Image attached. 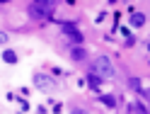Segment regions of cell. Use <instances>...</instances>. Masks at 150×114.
<instances>
[{
  "label": "cell",
  "instance_id": "6da1fadb",
  "mask_svg": "<svg viewBox=\"0 0 150 114\" xmlns=\"http://www.w3.org/2000/svg\"><path fill=\"white\" fill-rule=\"evenodd\" d=\"M87 66H90L87 71L97 73L102 80H114V78H116V66L111 63V58H109L107 53H95V56L90 58Z\"/></svg>",
  "mask_w": 150,
  "mask_h": 114
},
{
  "label": "cell",
  "instance_id": "7a4b0ae2",
  "mask_svg": "<svg viewBox=\"0 0 150 114\" xmlns=\"http://www.w3.org/2000/svg\"><path fill=\"white\" fill-rule=\"evenodd\" d=\"M53 24L61 27V36L68 41V46H85V34L78 29V20H58L56 17Z\"/></svg>",
  "mask_w": 150,
  "mask_h": 114
},
{
  "label": "cell",
  "instance_id": "3957f363",
  "mask_svg": "<svg viewBox=\"0 0 150 114\" xmlns=\"http://www.w3.org/2000/svg\"><path fill=\"white\" fill-rule=\"evenodd\" d=\"M56 7H58V3L39 0V3H29L27 5V12H29V17L36 20V22H53L56 20Z\"/></svg>",
  "mask_w": 150,
  "mask_h": 114
},
{
  "label": "cell",
  "instance_id": "277c9868",
  "mask_svg": "<svg viewBox=\"0 0 150 114\" xmlns=\"http://www.w3.org/2000/svg\"><path fill=\"white\" fill-rule=\"evenodd\" d=\"M32 85H34L36 90L46 92V95H51V92L58 90V80H53L46 71H34L32 73Z\"/></svg>",
  "mask_w": 150,
  "mask_h": 114
},
{
  "label": "cell",
  "instance_id": "5b68a950",
  "mask_svg": "<svg viewBox=\"0 0 150 114\" xmlns=\"http://www.w3.org/2000/svg\"><path fill=\"white\" fill-rule=\"evenodd\" d=\"M95 100L99 102V104H104L107 109H111V112H116L119 109V92H97L95 95Z\"/></svg>",
  "mask_w": 150,
  "mask_h": 114
},
{
  "label": "cell",
  "instance_id": "8992f818",
  "mask_svg": "<svg viewBox=\"0 0 150 114\" xmlns=\"http://www.w3.org/2000/svg\"><path fill=\"white\" fill-rule=\"evenodd\" d=\"M82 80H85V88H87L90 92H95V95L102 92V85L107 83V80H102L99 75H97V73H92V71H87L85 75H82Z\"/></svg>",
  "mask_w": 150,
  "mask_h": 114
},
{
  "label": "cell",
  "instance_id": "52a82bcc",
  "mask_svg": "<svg viewBox=\"0 0 150 114\" xmlns=\"http://www.w3.org/2000/svg\"><path fill=\"white\" fill-rule=\"evenodd\" d=\"M145 24H148V15H145L143 10H136V12L128 15V24H126V27H128L131 32H133V29H143Z\"/></svg>",
  "mask_w": 150,
  "mask_h": 114
},
{
  "label": "cell",
  "instance_id": "ba28073f",
  "mask_svg": "<svg viewBox=\"0 0 150 114\" xmlns=\"http://www.w3.org/2000/svg\"><path fill=\"white\" fill-rule=\"evenodd\" d=\"M87 56H90L87 46H68V58H70L73 63H85Z\"/></svg>",
  "mask_w": 150,
  "mask_h": 114
},
{
  "label": "cell",
  "instance_id": "9c48e42d",
  "mask_svg": "<svg viewBox=\"0 0 150 114\" xmlns=\"http://www.w3.org/2000/svg\"><path fill=\"white\" fill-rule=\"evenodd\" d=\"M44 68H46V73H49L53 80H65V78H70V75H73L70 71H65V68H61V66H56V63H46Z\"/></svg>",
  "mask_w": 150,
  "mask_h": 114
},
{
  "label": "cell",
  "instance_id": "30bf717a",
  "mask_svg": "<svg viewBox=\"0 0 150 114\" xmlns=\"http://www.w3.org/2000/svg\"><path fill=\"white\" fill-rule=\"evenodd\" d=\"M0 61L7 63V66H17V63H20V53H17L15 49H3V53H0Z\"/></svg>",
  "mask_w": 150,
  "mask_h": 114
},
{
  "label": "cell",
  "instance_id": "8fae6325",
  "mask_svg": "<svg viewBox=\"0 0 150 114\" xmlns=\"http://www.w3.org/2000/svg\"><path fill=\"white\" fill-rule=\"evenodd\" d=\"M126 85H128V88L133 90L136 95L145 88V85H143V78H140V75H128V78H126Z\"/></svg>",
  "mask_w": 150,
  "mask_h": 114
},
{
  "label": "cell",
  "instance_id": "7c38bea8",
  "mask_svg": "<svg viewBox=\"0 0 150 114\" xmlns=\"http://www.w3.org/2000/svg\"><path fill=\"white\" fill-rule=\"evenodd\" d=\"M126 112L128 114H148V107L143 102H128L126 104Z\"/></svg>",
  "mask_w": 150,
  "mask_h": 114
},
{
  "label": "cell",
  "instance_id": "4fadbf2b",
  "mask_svg": "<svg viewBox=\"0 0 150 114\" xmlns=\"http://www.w3.org/2000/svg\"><path fill=\"white\" fill-rule=\"evenodd\" d=\"M15 102L20 104L17 114H29V112H32V102H29V100H24V97H20V95H17V100H15Z\"/></svg>",
  "mask_w": 150,
  "mask_h": 114
},
{
  "label": "cell",
  "instance_id": "5bb4252c",
  "mask_svg": "<svg viewBox=\"0 0 150 114\" xmlns=\"http://www.w3.org/2000/svg\"><path fill=\"white\" fill-rule=\"evenodd\" d=\"M63 112H65V104H63V102L53 100V102L49 104V114H63Z\"/></svg>",
  "mask_w": 150,
  "mask_h": 114
},
{
  "label": "cell",
  "instance_id": "9a60e30c",
  "mask_svg": "<svg viewBox=\"0 0 150 114\" xmlns=\"http://www.w3.org/2000/svg\"><path fill=\"white\" fill-rule=\"evenodd\" d=\"M138 39H140V36H138V34L133 32L131 36H126V39L121 41V44H124V49H133V46H138Z\"/></svg>",
  "mask_w": 150,
  "mask_h": 114
},
{
  "label": "cell",
  "instance_id": "2e32d148",
  "mask_svg": "<svg viewBox=\"0 0 150 114\" xmlns=\"http://www.w3.org/2000/svg\"><path fill=\"white\" fill-rule=\"evenodd\" d=\"M17 95L24 100H29V95H32V88H27V85H22V88H17Z\"/></svg>",
  "mask_w": 150,
  "mask_h": 114
},
{
  "label": "cell",
  "instance_id": "e0dca14e",
  "mask_svg": "<svg viewBox=\"0 0 150 114\" xmlns=\"http://www.w3.org/2000/svg\"><path fill=\"white\" fill-rule=\"evenodd\" d=\"M7 44H10V34H7L5 29H0V46H5V49H7Z\"/></svg>",
  "mask_w": 150,
  "mask_h": 114
},
{
  "label": "cell",
  "instance_id": "ac0fdd59",
  "mask_svg": "<svg viewBox=\"0 0 150 114\" xmlns=\"http://www.w3.org/2000/svg\"><path fill=\"white\" fill-rule=\"evenodd\" d=\"M107 17H109V12H107V10H102V12H97V15H95V24H102V22L107 20Z\"/></svg>",
  "mask_w": 150,
  "mask_h": 114
},
{
  "label": "cell",
  "instance_id": "d6986e66",
  "mask_svg": "<svg viewBox=\"0 0 150 114\" xmlns=\"http://www.w3.org/2000/svg\"><path fill=\"white\" fill-rule=\"evenodd\" d=\"M70 114H90L85 107H78V104H70Z\"/></svg>",
  "mask_w": 150,
  "mask_h": 114
},
{
  "label": "cell",
  "instance_id": "ffe728a7",
  "mask_svg": "<svg viewBox=\"0 0 150 114\" xmlns=\"http://www.w3.org/2000/svg\"><path fill=\"white\" fill-rule=\"evenodd\" d=\"M34 112H36V114H49V107H46V104H36Z\"/></svg>",
  "mask_w": 150,
  "mask_h": 114
},
{
  "label": "cell",
  "instance_id": "44dd1931",
  "mask_svg": "<svg viewBox=\"0 0 150 114\" xmlns=\"http://www.w3.org/2000/svg\"><path fill=\"white\" fill-rule=\"evenodd\" d=\"M5 100L7 102H15L17 100V92H5Z\"/></svg>",
  "mask_w": 150,
  "mask_h": 114
},
{
  "label": "cell",
  "instance_id": "7402d4cb",
  "mask_svg": "<svg viewBox=\"0 0 150 114\" xmlns=\"http://www.w3.org/2000/svg\"><path fill=\"white\" fill-rule=\"evenodd\" d=\"M136 10H138V7H136L133 3H128V5H126V12H128V15H131V12H136Z\"/></svg>",
  "mask_w": 150,
  "mask_h": 114
}]
</instances>
